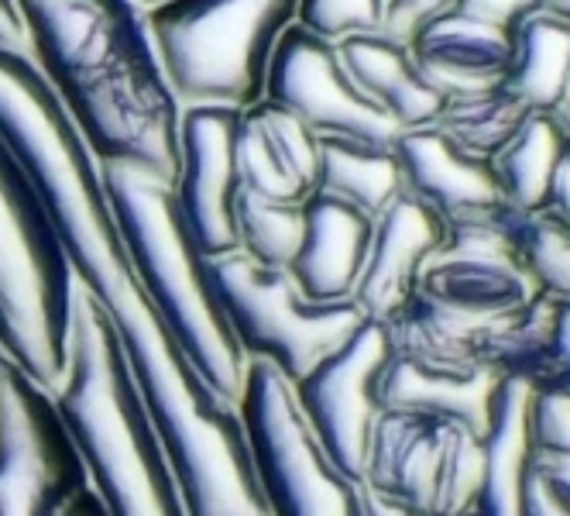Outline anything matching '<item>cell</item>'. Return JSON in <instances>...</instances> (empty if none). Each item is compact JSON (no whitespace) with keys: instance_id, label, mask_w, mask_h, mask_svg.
I'll return each instance as SVG.
<instances>
[{"instance_id":"44dd1931","label":"cell","mask_w":570,"mask_h":516,"mask_svg":"<svg viewBox=\"0 0 570 516\" xmlns=\"http://www.w3.org/2000/svg\"><path fill=\"white\" fill-rule=\"evenodd\" d=\"M392 145L357 138H320L316 193L337 196V201L375 221L402 193V169Z\"/></svg>"},{"instance_id":"e575fe53","label":"cell","mask_w":570,"mask_h":516,"mask_svg":"<svg viewBox=\"0 0 570 516\" xmlns=\"http://www.w3.org/2000/svg\"><path fill=\"white\" fill-rule=\"evenodd\" d=\"M543 11H550V14L570 21V0H547V8H543Z\"/></svg>"},{"instance_id":"8fae6325","label":"cell","mask_w":570,"mask_h":516,"mask_svg":"<svg viewBox=\"0 0 570 516\" xmlns=\"http://www.w3.org/2000/svg\"><path fill=\"white\" fill-rule=\"evenodd\" d=\"M389 359L392 344L385 324L364 317V324L341 348L289 386L316 445L354 483H361L372 430L382 417L379 386Z\"/></svg>"},{"instance_id":"7c38bea8","label":"cell","mask_w":570,"mask_h":516,"mask_svg":"<svg viewBox=\"0 0 570 516\" xmlns=\"http://www.w3.org/2000/svg\"><path fill=\"white\" fill-rule=\"evenodd\" d=\"M265 100L285 107L316 138L392 145L402 132L351 84L337 46L299 25L282 31L265 72Z\"/></svg>"},{"instance_id":"7402d4cb","label":"cell","mask_w":570,"mask_h":516,"mask_svg":"<svg viewBox=\"0 0 570 516\" xmlns=\"http://www.w3.org/2000/svg\"><path fill=\"white\" fill-rule=\"evenodd\" d=\"M505 87L529 107L557 114L570 94V21L540 11L515 28V59Z\"/></svg>"},{"instance_id":"7a4b0ae2","label":"cell","mask_w":570,"mask_h":516,"mask_svg":"<svg viewBox=\"0 0 570 516\" xmlns=\"http://www.w3.org/2000/svg\"><path fill=\"white\" fill-rule=\"evenodd\" d=\"M24 56L97 166L179 176V100L135 0H14Z\"/></svg>"},{"instance_id":"2e32d148","label":"cell","mask_w":570,"mask_h":516,"mask_svg":"<svg viewBox=\"0 0 570 516\" xmlns=\"http://www.w3.org/2000/svg\"><path fill=\"white\" fill-rule=\"evenodd\" d=\"M405 49L426 84L451 100L505 84L515 59V31L474 21L451 8L426 21Z\"/></svg>"},{"instance_id":"6da1fadb","label":"cell","mask_w":570,"mask_h":516,"mask_svg":"<svg viewBox=\"0 0 570 516\" xmlns=\"http://www.w3.org/2000/svg\"><path fill=\"white\" fill-rule=\"evenodd\" d=\"M0 142L11 148L42 201L76 286L110 317L155 430L179 434L210 417L217 410V396L148 303L117 234L100 166L31 59L4 46H0Z\"/></svg>"},{"instance_id":"30bf717a","label":"cell","mask_w":570,"mask_h":516,"mask_svg":"<svg viewBox=\"0 0 570 516\" xmlns=\"http://www.w3.org/2000/svg\"><path fill=\"white\" fill-rule=\"evenodd\" d=\"M90 489L52 392L0 362V516H59Z\"/></svg>"},{"instance_id":"836d02e7","label":"cell","mask_w":570,"mask_h":516,"mask_svg":"<svg viewBox=\"0 0 570 516\" xmlns=\"http://www.w3.org/2000/svg\"><path fill=\"white\" fill-rule=\"evenodd\" d=\"M59 516H110V513L104 509V503L97 499L94 489H83V493H79Z\"/></svg>"},{"instance_id":"5bb4252c","label":"cell","mask_w":570,"mask_h":516,"mask_svg":"<svg viewBox=\"0 0 570 516\" xmlns=\"http://www.w3.org/2000/svg\"><path fill=\"white\" fill-rule=\"evenodd\" d=\"M443 217L402 189L375 217L368 259H364L351 303L368 321H389L416 293L426 262L443 245Z\"/></svg>"},{"instance_id":"f1b7e54d","label":"cell","mask_w":570,"mask_h":516,"mask_svg":"<svg viewBox=\"0 0 570 516\" xmlns=\"http://www.w3.org/2000/svg\"><path fill=\"white\" fill-rule=\"evenodd\" d=\"M529 438L537 451L570 455V389H533Z\"/></svg>"},{"instance_id":"ffe728a7","label":"cell","mask_w":570,"mask_h":516,"mask_svg":"<svg viewBox=\"0 0 570 516\" xmlns=\"http://www.w3.org/2000/svg\"><path fill=\"white\" fill-rule=\"evenodd\" d=\"M337 56L361 97L392 117L399 132L430 128L440 117L446 97L426 84L402 42L385 35H351L337 42Z\"/></svg>"},{"instance_id":"4dcf8cb0","label":"cell","mask_w":570,"mask_h":516,"mask_svg":"<svg viewBox=\"0 0 570 516\" xmlns=\"http://www.w3.org/2000/svg\"><path fill=\"white\" fill-rule=\"evenodd\" d=\"M454 8L474 21L515 31L525 18H533L547 8V0H454Z\"/></svg>"},{"instance_id":"9a60e30c","label":"cell","mask_w":570,"mask_h":516,"mask_svg":"<svg viewBox=\"0 0 570 516\" xmlns=\"http://www.w3.org/2000/svg\"><path fill=\"white\" fill-rule=\"evenodd\" d=\"M320 138L272 100L244 107L237 117V169L240 189L265 201L303 204L316 193Z\"/></svg>"},{"instance_id":"8d00e7d4","label":"cell","mask_w":570,"mask_h":516,"mask_svg":"<svg viewBox=\"0 0 570 516\" xmlns=\"http://www.w3.org/2000/svg\"><path fill=\"white\" fill-rule=\"evenodd\" d=\"M135 4H138V8L145 11V8H155V4H161V0H135Z\"/></svg>"},{"instance_id":"d6986e66","label":"cell","mask_w":570,"mask_h":516,"mask_svg":"<svg viewBox=\"0 0 570 516\" xmlns=\"http://www.w3.org/2000/svg\"><path fill=\"white\" fill-rule=\"evenodd\" d=\"M502 379L505 376L495 366L446 369V366H426L416 359L392 354L382 372L379 400L382 410L446 420L454 427L471 430L474 438H484Z\"/></svg>"},{"instance_id":"277c9868","label":"cell","mask_w":570,"mask_h":516,"mask_svg":"<svg viewBox=\"0 0 570 516\" xmlns=\"http://www.w3.org/2000/svg\"><path fill=\"white\" fill-rule=\"evenodd\" d=\"M100 183L148 303L199 379L234 407L248 362L234 344L210 259L189 234L173 186L120 166H100Z\"/></svg>"},{"instance_id":"9c48e42d","label":"cell","mask_w":570,"mask_h":516,"mask_svg":"<svg viewBox=\"0 0 570 516\" xmlns=\"http://www.w3.org/2000/svg\"><path fill=\"white\" fill-rule=\"evenodd\" d=\"M361 486L416 516H471L484 486V448L446 420L382 410Z\"/></svg>"},{"instance_id":"74e56055","label":"cell","mask_w":570,"mask_h":516,"mask_svg":"<svg viewBox=\"0 0 570 516\" xmlns=\"http://www.w3.org/2000/svg\"><path fill=\"white\" fill-rule=\"evenodd\" d=\"M0 362H4V354H0Z\"/></svg>"},{"instance_id":"cb8c5ba5","label":"cell","mask_w":570,"mask_h":516,"mask_svg":"<svg viewBox=\"0 0 570 516\" xmlns=\"http://www.w3.org/2000/svg\"><path fill=\"white\" fill-rule=\"evenodd\" d=\"M529 110L505 84L481 90V94H468V97H451L443 104L440 117L433 121V128H440L454 145H461L468 155L492 158L505 148V142L522 128Z\"/></svg>"},{"instance_id":"d6a6232c","label":"cell","mask_w":570,"mask_h":516,"mask_svg":"<svg viewBox=\"0 0 570 516\" xmlns=\"http://www.w3.org/2000/svg\"><path fill=\"white\" fill-rule=\"evenodd\" d=\"M0 46L24 52V28H21L14 0H0Z\"/></svg>"},{"instance_id":"484cf974","label":"cell","mask_w":570,"mask_h":516,"mask_svg":"<svg viewBox=\"0 0 570 516\" xmlns=\"http://www.w3.org/2000/svg\"><path fill=\"white\" fill-rule=\"evenodd\" d=\"M522 259L540 293L570 303V227L550 214L522 217Z\"/></svg>"},{"instance_id":"4fadbf2b","label":"cell","mask_w":570,"mask_h":516,"mask_svg":"<svg viewBox=\"0 0 570 516\" xmlns=\"http://www.w3.org/2000/svg\"><path fill=\"white\" fill-rule=\"evenodd\" d=\"M237 117L240 110L210 104L183 107L179 114V176L173 193L189 234L210 262L237 252Z\"/></svg>"},{"instance_id":"e0dca14e","label":"cell","mask_w":570,"mask_h":516,"mask_svg":"<svg viewBox=\"0 0 570 516\" xmlns=\"http://www.w3.org/2000/svg\"><path fill=\"white\" fill-rule=\"evenodd\" d=\"M375 221L327 193L303 201V242L285 269L313 303H347L368 259Z\"/></svg>"},{"instance_id":"52a82bcc","label":"cell","mask_w":570,"mask_h":516,"mask_svg":"<svg viewBox=\"0 0 570 516\" xmlns=\"http://www.w3.org/2000/svg\"><path fill=\"white\" fill-rule=\"evenodd\" d=\"M210 272L244 362L275 369L289 386L364 324L351 300L313 303L285 269L258 265L240 252L214 259Z\"/></svg>"},{"instance_id":"4316f807","label":"cell","mask_w":570,"mask_h":516,"mask_svg":"<svg viewBox=\"0 0 570 516\" xmlns=\"http://www.w3.org/2000/svg\"><path fill=\"white\" fill-rule=\"evenodd\" d=\"M389 0H299L296 25L327 42H344L351 35H382Z\"/></svg>"},{"instance_id":"ac0fdd59","label":"cell","mask_w":570,"mask_h":516,"mask_svg":"<svg viewBox=\"0 0 570 516\" xmlns=\"http://www.w3.org/2000/svg\"><path fill=\"white\" fill-rule=\"evenodd\" d=\"M392 148L402 169V189L440 214L443 224L505 204L492 163L468 155L433 125L402 132Z\"/></svg>"},{"instance_id":"3957f363","label":"cell","mask_w":570,"mask_h":516,"mask_svg":"<svg viewBox=\"0 0 570 516\" xmlns=\"http://www.w3.org/2000/svg\"><path fill=\"white\" fill-rule=\"evenodd\" d=\"M52 400L110 516H186L158 430L141 403L110 317L76 286L69 362Z\"/></svg>"},{"instance_id":"ba28073f","label":"cell","mask_w":570,"mask_h":516,"mask_svg":"<svg viewBox=\"0 0 570 516\" xmlns=\"http://www.w3.org/2000/svg\"><path fill=\"white\" fill-rule=\"evenodd\" d=\"M234 410L268 516H364L361 483L323 455L275 369L248 362Z\"/></svg>"},{"instance_id":"1f68e13d","label":"cell","mask_w":570,"mask_h":516,"mask_svg":"<svg viewBox=\"0 0 570 516\" xmlns=\"http://www.w3.org/2000/svg\"><path fill=\"white\" fill-rule=\"evenodd\" d=\"M543 214H550V217H557L560 224L570 227V135H567V145L560 152V163H557V173H553V183H550V196H547Z\"/></svg>"},{"instance_id":"603a6c76","label":"cell","mask_w":570,"mask_h":516,"mask_svg":"<svg viewBox=\"0 0 570 516\" xmlns=\"http://www.w3.org/2000/svg\"><path fill=\"white\" fill-rule=\"evenodd\" d=\"M563 145H567V132L553 114L533 110L525 117L522 128L492 158V173L509 207L522 214H540L547 207Z\"/></svg>"},{"instance_id":"d4e9b609","label":"cell","mask_w":570,"mask_h":516,"mask_svg":"<svg viewBox=\"0 0 570 516\" xmlns=\"http://www.w3.org/2000/svg\"><path fill=\"white\" fill-rule=\"evenodd\" d=\"M234 231L240 255L268 269H289L303 242V204H278L240 189L234 204Z\"/></svg>"},{"instance_id":"d590c367","label":"cell","mask_w":570,"mask_h":516,"mask_svg":"<svg viewBox=\"0 0 570 516\" xmlns=\"http://www.w3.org/2000/svg\"><path fill=\"white\" fill-rule=\"evenodd\" d=\"M553 117H557V121L563 125V132L570 135V94H567V100H563V107H560V110H557Z\"/></svg>"},{"instance_id":"83f0119b","label":"cell","mask_w":570,"mask_h":516,"mask_svg":"<svg viewBox=\"0 0 570 516\" xmlns=\"http://www.w3.org/2000/svg\"><path fill=\"white\" fill-rule=\"evenodd\" d=\"M519 516H570V455L533 448L519 489Z\"/></svg>"},{"instance_id":"5b68a950","label":"cell","mask_w":570,"mask_h":516,"mask_svg":"<svg viewBox=\"0 0 570 516\" xmlns=\"http://www.w3.org/2000/svg\"><path fill=\"white\" fill-rule=\"evenodd\" d=\"M76 280L59 234L0 142V354L56 392L69 362Z\"/></svg>"},{"instance_id":"f546056e","label":"cell","mask_w":570,"mask_h":516,"mask_svg":"<svg viewBox=\"0 0 570 516\" xmlns=\"http://www.w3.org/2000/svg\"><path fill=\"white\" fill-rule=\"evenodd\" d=\"M451 8H454V0H389L382 35L405 46L426 21H433L436 14L451 11Z\"/></svg>"},{"instance_id":"8992f818","label":"cell","mask_w":570,"mask_h":516,"mask_svg":"<svg viewBox=\"0 0 570 516\" xmlns=\"http://www.w3.org/2000/svg\"><path fill=\"white\" fill-rule=\"evenodd\" d=\"M299 0H161L145 25L179 107L244 110L265 97V72Z\"/></svg>"}]
</instances>
